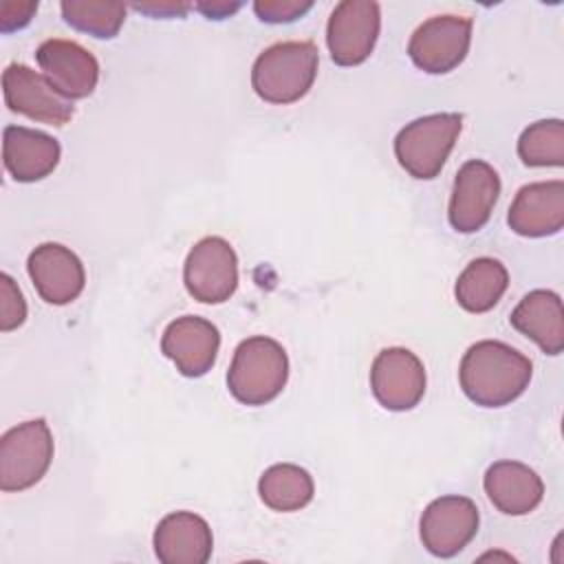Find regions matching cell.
<instances>
[{
    "mask_svg": "<svg viewBox=\"0 0 564 564\" xmlns=\"http://www.w3.org/2000/svg\"><path fill=\"white\" fill-rule=\"evenodd\" d=\"M509 322L546 355H560L564 350V308L555 291L535 289L527 293L511 311Z\"/></svg>",
    "mask_w": 564,
    "mask_h": 564,
    "instance_id": "cell-20",
    "label": "cell"
},
{
    "mask_svg": "<svg viewBox=\"0 0 564 564\" xmlns=\"http://www.w3.org/2000/svg\"><path fill=\"white\" fill-rule=\"evenodd\" d=\"M531 375L529 357L496 339L469 346L458 368L465 397L482 408H502L516 401L529 388Z\"/></svg>",
    "mask_w": 564,
    "mask_h": 564,
    "instance_id": "cell-1",
    "label": "cell"
},
{
    "mask_svg": "<svg viewBox=\"0 0 564 564\" xmlns=\"http://www.w3.org/2000/svg\"><path fill=\"white\" fill-rule=\"evenodd\" d=\"M240 9V2H200L198 11H203L209 20H220L225 15H231L234 11Z\"/></svg>",
    "mask_w": 564,
    "mask_h": 564,
    "instance_id": "cell-29",
    "label": "cell"
},
{
    "mask_svg": "<svg viewBox=\"0 0 564 564\" xmlns=\"http://www.w3.org/2000/svg\"><path fill=\"white\" fill-rule=\"evenodd\" d=\"M4 104L11 112L48 126H64L73 119L75 106L59 95L51 82L26 64H9L2 73Z\"/></svg>",
    "mask_w": 564,
    "mask_h": 564,
    "instance_id": "cell-10",
    "label": "cell"
},
{
    "mask_svg": "<svg viewBox=\"0 0 564 564\" xmlns=\"http://www.w3.org/2000/svg\"><path fill=\"white\" fill-rule=\"evenodd\" d=\"M35 11H37V2H13V0L2 2L0 4V31L11 33L15 29L26 26Z\"/></svg>",
    "mask_w": 564,
    "mask_h": 564,
    "instance_id": "cell-27",
    "label": "cell"
},
{
    "mask_svg": "<svg viewBox=\"0 0 564 564\" xmlns=\"http://www.w3.org/2000/svg\"><path fill=\"white\" fill-rule=\"evenodd\" d=\"M289 379V357L282 344L253 335L238 344L227 372V388L245 405L273 401Z\"/></svg>",
    "mask_w": 564,
    "mask_h": 564,
    "instance_id": "cell-3",
    "label": "cell"
},
{
    "mask_svg": "<svg viewBox=\"0 0 564 564\" xmlns=\"http://www.w3.org/2000/svg\"><path fill=\"white\" fill-rule=\"evenodd\" d=\"M26 319V302L9 273H0V330L9 333Z\"/></svg>",
    "mask_w": 564,
    "mask_h": 564,
    "instance_id": "cell-25",
    "label": "cell"
},
{
    "mask_svg": "<svg viewBox=\"0 0 564 564\" xmlns=\"http://www.w3.org/2000/svg\"><path fill=\"white\" fill-rule=\"evenodd\" d=\"M317 46L308 40L278 42L264 48L251 68L256 95L269 104H293L302 99L317 77Z\"/></svg>",
    "mask_w": 564,
    "mask_h": 564,
    "instance_id": "cell-2",
    "label": "cell"
},
{
    "mask_svg": "<svg viewBox=\"0 0 564 564\" xmlns=\"http://www.w3.org/2000/svg\"><path fill=\"white\" fill-rule=\"evenodd\" d=\"M507 225L524 238L553 236L564 227V181H538L518 189Z\"/></svg>",
    "mask_w": 564,
    "mask_h": 564,
    "instance_id": "cell-16",
    "label": "cell"
},
{
    "mask_svg": "<svg viewBox=\"0 0 564 564\" xmlns=\"http://www.w3.org/2000/svg\"><path fill=\"white\" fill-rule=\"evenodd\" d=\"M313 7L311 0H258L253 2V11L262 22L269 24H286L302 18Z\"/></svg>",
    "mask_w": 564,
    "mask_h": 564,
    "instance_id": "cell-26",
    "label": "cell"
},
{
    "mask_svg": "<svg viewBox=\"0 0 564 564\" xmlns=\"http://www.w3.org/2000/svg\"><path fill=\"white\" fill-rule=\"evenodd\" d=\"M137 11L154 15V18H174V15H185L187 13V4H176V2H150V4H134Z\"/></svg>",
    "mask_w": 564,
    "mask_h": 564,
    "instance_id": "cell-28",
    "label": "cell"
},
{
    "mask_svg": "<svg viewBox=\"0 0 564 564\" xmlns=\"http://www.w3.org/2000/svg\"><path fill=\"white\" fill-rule=\"evenodd\" d=\"M59 9L66 24L99 40L115 37L126 20V4L121 2L64 0Z\"/></svg>",
    "mask_w": 564,
    "mask_h": 564,
    "instance_id": "cell-24",
    "label": "cell"
},
{
    "mask_svg": "<svg viewBox=\"0 0 564 564\" xmlns=\"http://www.w3.org/2000/svg\"><path fill=\"white\" fill-rule=\"evenodd\" d=\"M29 278L48 304L64 306L79 297L86 284V271L75 251L59 242L37 245L26 260Z\"/></svg>",
    "mask_w": 564,
    "mask_h": 564,
    "instance_id": "cell-14",
    "label": "cell"
},
{
    "mask_svg": "<svg viewBox=\"0 0 564 564\" xmlns=\"http://www.w3.org/2000/svg\"><path fill=\"white\" fill-rule=\"evenodd\" d=\"M471 42V18L434 15L416 26L408 42V55L416 68L430 75L454 70L467 55Z\"/></svg>",
    "mask_w": 564,
    "mask_h": 564,
    "instance_id": "cell-7",
    "label": "cell"
},
{
    "mask_svg": "<svg viewBox=\"0 0 564 564\" xmlns=\"http://www.w3.org/2000/svg\"><path fill=\"white\" fill-rule=\"evenodd\" d=\"M478 507L465 496H441L432 500L419 522L423 546L436 557H454L478 533Z\"/></svg>",
    "mask_w": 564,
    "mask_h": 564,
    "instance_id": "cell-9",
    "label": "cell"
},
{
    "mask_svg": "<svg viewBox=\"0 0 564 564\" xmlns=\"http://www.w3.org/2000/svg\"><path fill=\"white\" fill-rule=\"evenodd\" d=\"M509 286V273L496 258L471 260L456 280V302L469 313L491 311Z\"/></svg>",
    "mask_w": 564,
    "mask_h": 564,
    "instance_id": "cell-21",
    "label": "cell"
},
{
    "mask_svg": "<svg viewBox=\"0 0 564 564\" xmlns=\"http://www.w3.org/2000/svg\"><path fill=\"white\" fill-rule=\"evenodd\" d=\"M518 156L529 167L564 165V123L562 119H542L522 130Z\"/></svg>",
    "mask_w": 564,
    "mask_h": 564,
    "instance_id": "cell-23",
    "label": "cell"
},
{
    "mask_svg": "<svg viewBox=\"0 0 564 564\" xmlns=\"http://www.w3.org/2000/svg\"><path fill=\"white\" fill-rule=\"evenodd\" d=\"M187 293L203 304H220L229 300L238 286V258L234 247L220 236L198 240L183 267Z\"/></svg>",
    "mask_w": 564,
    "mask_h": 564,
    "instance_id": "cell-6",
    "label": "cell"
},
{
    "mask_svg": "<svg viewBox=\"0 0 564 564\" xmlns=\"http://www.w3.org/2000/svg\"><path fill=\"white\" fill-rule=\"evenodd\" d=\"M370 388L386 410H412L425 394V368L408 348H383L372 361Z\"/></svg>",
    "mask_w": 564,
    "mask_h": 564,
    "instance_id": "cell-12",
    "label": "cell"
},
{
    "mask_svg": "<svg viewBox=\"0 0 564 564\" xmlns=\"http://www.w3.org/2000/svg\"><path fill=\"white\" fill-rule=\"evenodd\" d=\"M220 348L218 328L198 315H183L170 322L161 337L163 355L183 377H203L212 370Z\"/></svg>",
    "mask_w": 564,
    "mask_h": 564,
    "instance_id": "cell-15",
    "label": "cell"
},
{
    "mask_svg": "<svg viewBox=\"0 0 564 564\" xmlns=\"http://www.w3.org/2000/svg\"><path fill=\"white\" fill-rule=\"evenodd\" d=\"M460 130L463 115L458 112L419 117L394 137V156L410 176L430 181L441 174Z\"/></svg>",
    "mask_w": 564,
    "mask_h": 564,
    "instance_id": "cell-4",
    "label": "cell"
},
{
    "mask_svg": "<svg viewBox=\"0 0 564 564\" xmlns=\"http://www.w3.org/2000/svg\"><path fill=\"white\" fill-rule=\"evenodd\" d=\"M212 549L209 524L192 511L167 513L154 529V553L163 564H205Z\"/></svg>",
    "mask_w": 564,
    "mask_h": 564,
    "instance_id": "cell-17",
    "label": "cell"
},
{
    "mask_svg": "<svg viewBox=\"0 0 564 564\" xmlns=\"http://www.w3.org/2000/svg\"><path fill=\"white\" fill-rule=\"evenodd\" d=\"M53 434L44 419L24 421L0 438V489L22 491L42 480L53 460Z\"/></svg>",
    "mask_w": 564,
    "mask_h": 564,
    "instance_id": "cell-5",
    "label": "cell"
},
{
    "mask_svg": "<svg viewBox=\"0 0 564 564\" xmlns=\"http://www.w3.org/2000/svg\"><path fill=\"white\" fill-rule=\"evenodd\" d=\"M500 194L498 172L480 159H471L460 165L454 178L447 218L460 234H474L482 229L494 212Z\"/></svg>",
    "mask_w": 564,
    "mask_h": 564,
    "instance_id": "cell-11",
    "label": "cell"
},
{
    "mask_svg": "<svg viewBox=\"0 0 564 564\" xmlns=\"http://www.w3.org/2000/svg\"><path fill=\"white\" fill-rule=\"evenodd\" d=\"M482 487L491 505L505 516H527L544 496L542 478L529 465L518 460H498L489 465Z\"/></svg>",
    "mask_w": 564,
    "mask_h": 564,
    "instance_id": "cell-19",
    "label": "cell"
},
{
    "mask_svg": "<svg viewBox=\"0 0 564 564\" xmlns=\"http://www.w3.org/2000/svg\"><path fill=\"white\" fill-rule=\"evenodd\" d=\"M260 500L273 511H297L313 500L311 474L293 463H278L264 469L258 480Z\"/></svg>",
    "mask_w": 564,
    "mask_h": 564,
    "instance_id": "cell-22",
    "label": "cell"
},
{
    "mask_svg": "<svg viewBox=\"0 0 564 564\" xmlns=\"http://www.w3.org/2000/svg\"><path fill=\"white\" fill-rule=\"evenodd\" d=\"M381 29V9L372 0L339 2L326 24V44L337 66H357L366 62L377 44Z\"/></svg>",
    "mask_w": 564,
    "mask_h": 564,
    "instance_id": "cell-8",
    "label": "cell"
},
{
    "mask_svg": "<svg viewBox=\"0 0 564 564\" xmlns=\"http://www.w3.org/2000/svg\"><path fill=\"white\" fill-rule=\"evenodd\" d=\"M35 59L42 75L66 99L73 101L93 95L99 79V62L82 44L62 37L44 40L35 51Z\"/></svg>",
    "mask_w": 564,
    "mask_h": 564,
    "instance_id": "cell-13",
    "label": "cell"
},
{
    "mask_svg": "<svg viewBox=\"0 0 564 564\" xmlns=\"http://www.w3.org/2000/svg\"><path fill=\"white\" fill-rule=\"evenodd\" d=\"M59 143L51 134L24 126H7L2 132V159L18 183H35L59 163Z\"/></svg>",
    "mask_w": 564,
    "mask_h": 564,
    "instance_id": "cell-18",
    "label": "cell"
}]
</instances>
